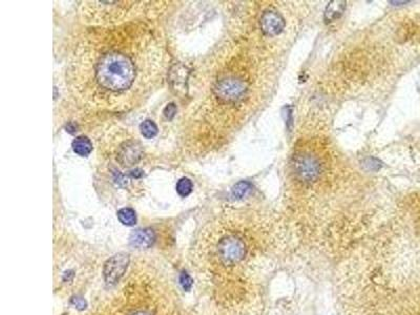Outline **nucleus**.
Instances as JSON below:
<instances>
[{
  "label": "nucleus",
  "instance_id": "f257e3e1",
  "mask_svg": "<svg viewBox=\"0 0 420 315\" xmlns=\"http://www.w3.org/2000/svg\"><path fill=\"white\" fill-rule=\"evenodd\" d=\"M169 60L164 35L152 20L90 27L70 54L66 85L81 109L128 111L163 85Z\"/></svg>",
  "mask_w": 420,
  "mask_h": 315
},
{
  "label": "nucleus",
  "instance_id": "f03ea898",
  "mask_svg": "<svg viewBox=\"0 0 420 315\" xmlns=\"http://www.w3.org/2000/svg\"><path fill=\"white\" fill-rule=\"evenodd\" d=\"M234 47L221 51L193 75L194 100L182 130L183 148L189 154L206 153L222 140L250 95L249 66Z\"/></svg>",
  "mask_w": 420,
  "mask_h": 315
},
{
  "label": "nucleus",
  "instance_id": "7ed1b4c3",
  "mask_svg": "<svg viewBox=\"0 0 420 315\" xmlns=\"http://www.w3.org/2000/svg\"><path fill=\"white\" fill-rule=\"evenodd\" d=\"M166 2H82L80 17L90 27H113L137 20H153L167 7Z\"/></svg>",
  "mask_w": 420,
  "mask_h": 315
},
{
  "label": "nucleus",
  "instance_id": "20e7f679",
  "mask_svg": "<svg viewBox=\"0 0 420 315\" xmlns=\"http://www.w3.org/2000/svg\"><path fill=\"white\" fill-rule=\"evenodd\" d=\"M292 167L299 181L311 183L322 175L324 169L323 158L310 147H301L292 158Z\"/></svg>",
  "mask_w": 420,
  "mask_h": 315
},
{
  "label": "nucleus",
  "instance_id": "39448f33",
  "mask_svg": "<svg viewBox=\"0 0 420 315\" xmlns=\"http://www.w3.org/2000/svg\"><path fill=\"white\" fill-rule=\"evenodd\" d=\"M217 251L225 264H236L246 254V244L236 234H226L219 240Z\"/></svg>",
  "mask_w": 420,
  "mask_h": 315
},
{
  "label": "nucleus",
  "instance_id": "423d86ee",
  "mask_svg": "<svg viewBox=\"0 0 420 315\" xmlns=\"http://www.w3.org/2000/svg\"><path fill=\"white\" fill-rule=\"evenodd\" d=\"M129 264V257L125 253H119L109 258L103 266V278L107 285H116L126 272Z\"/></svg>",
  "mask_w": 420,
  "mask_h": 315
},
{
  "label": "nucleus",
  "instance_id": "0eeeda50",
  "mask_svg": "<svg viewBox=\"0 0 420 315\" xmlns=\"http://www.w3.org/2000/svg\"><path fill=\"white\" fill-rule=\"evenodd\" d=\"M143 155L141 146L136 141H127L120 145V148L117 153V159L126 167L136 165L140 162Z\"/></svg>",
  "mask_w": 420,
  "mask_h": 315
},
{
  "label": "nucleus",
  "instance_id": "6e6552de",
  "mask_svg": "<svg viewBox=\"0 0 420 315\" xmlns=\"http://www.w3.org/2000/svg\"><path fill=\"white\" fill-rule=\"evenodd\" d=\"M261 29L264 34L268 36L278 35L285 27V21L282 16L274 11H266L261 17Z\"/></svg>",
  "mask_w": 420,
  "mask_h": 315
},
{
  "label": "nucleus",
  "instance_id": "1a4fd4ad",
  "mask_svg": "<svg viewBox=\"0 0 420 315\" xmlns=\"http://www.w3.org/2000/svg\"><path fill=\"white\" fill-rule=\"evenodd\" d=\"M156 241V233L149 228L138 229L131 233L129 238V243L132 247L138 249H146L152 246Z\"/></svg>",
  "mask_w": 420,
  "mask_h": 315
},
{
  "label": "nucleus",
  "instance_id": "9d476101",
  "mask_svg": "<svg viewBox=\"0 0 420 315\" xmlns=\"http://www.w3.org/2000/svg\"><path fill=\"white\" fill-rule=\"evenodd\" d=\"M73 150L80 156H87L90 155L93 151V143L92 141L85 136L77 137L72 143Z\"/></svg>",
  "mask_w": 420,
  "mask_h": 315
},
{
  "label": "nucleus",
  "instance_id": "9b49d317",
  "mask_svg": "<svg viewBox=\"0 0 420 315\" xmlns=\"http://www.w3.org/2000/svg\"><path fill=\"white\" fill-rule=\"evenodd\" d=\"M346 8V3L344 2H333L328 5L326 12H325V18L327 21H333L337 19L344 12Z\"/></svg>",
  "mask_w": 420,
  "mask_h": 315
},
{
  "label": "nucleus",
  "instance_id": "f8f14e48",
  "mask_svg": "<svg viewBox=\"0 0 420 315\" xmlns=\"http://www.w3.org/2000/svg\"><path fill=\"white\" fill-rule=\"evenodd\" d=\"M118 219L119 221L125 225V226H134L137 223V214L134 209H131L129 207L122 208L118 211Z\"/></svg>",
  "mask_w": 420,
  "mask_h": 315
},
{
  "label": "nucleus",
  "instance_id": "ddd939ff",
  "mask_svg": "<svg viewBox=\"0 0 420 315\" xmlns=\"http://www.w3.org/2000/svg\"><path fill=\"white\" fill-rule=\"evenodd\" d=\"M140 130L143 134V137H145L146 139H152L158 134L159 128L152 120L146 119L140 124Z\"/></svg>",
  "mask_w": 420,
  "mask_h": 315
},
{
  "label": "nucleus",
  "instance_id": "4468645a",
  "mask_svg": "<svg viewBox=\"0 0 420 315\" xmlns=\"http://www.w3.org/2000/svg\"><path fill=\"white\" fill-rule=\"evenodd\" d=\"M192 188H193L192 182L190 181L188 178L180 179L178 181V183H176V186H175L176 192H178L179 195H181L183 198L189 195L191 193V191H192Z\"/></svg>",
  "mask_w": 420,
  "mask_h": 315
},
{
  "label": "nucleus",
  "instance_id": "2eb2a0df",
  "mask_svg": "<svg viewBox=\"0 0 420 315\" xmlns=\"http://www.w3.org/2000/svg\"><path fill=\"white\" fill-rule=\"evenodd\" d=\"M250 188H251V186H250V184L248 182H245V181L238 182L232 188V195L235 199H242L243 196H245L247 194V192L250 190Z\"/></svg>",
  "mask_w": 420,
  "mask_h": 315
},
{
  "label": "nucleus",
  "instance_id": "dca6fc26",
  "mask_svg": "<svg viewBox=\"0 0 420 315\" xmlns=\"http://www.w3.org/2000/svg\"><path fill=\"white\" fill-rule=\"evenodd\" d=\"M163 114H164V116H165L168 120H171V119L175 116V114H176V106H175V104H174V103H169V104H167L166 107H165L164 110H163Z\"/></svg>",
  "mask_w": 420,
  "mask_h": 315
},
{
  "label": "nucleus",
  "instance_id": "f3484780",
  "mask_svg": "<svg viewBox=\"0 0 420 315\" xmlns=\"http://www.w3.org/2000/svg\"><path fill=\"white\" fill-rule=\"evenodd\" d=\"M180 283H181V286L183 287V289L186 290V291L189 290L191 288V286H192V280L186 272H182V274L180 277Z\"/></svg>",
  "mask_w": 420,
  "mask_h": 315
},
{
  "label": "nucleus",
  "instance_id": "a211bd4d",
  "mask_svg": "<svg viewBox=\"0 0 420 315\" xmlns=\"http://www.w3.org/2000/svg\"><path fill=\"white\" fill-rule=\"evenodd\" d=\"M71 303H72V305L75 307V308H77L78 310H84L85 308H86V302H85V300H83L82 298H79V297H75V298H73L72 299V301H71Z\"/></svg>",
  "mask_w": 420,
  "mask_h": 315
},
{
  "label": "nucleus",
  "instance_id": "6ab92c4d",
  "mask_svg": "<svg viewBox=\"0 0 420 315\" xmlns=\"http://www.w3.org/2000/svg\"><path fill=\"white\" fill-rule=\"evenodd\" d=\"M73 277H74L73 271H66V272L64 273V275H63V281H64V282L71 281V280L73 279Z\"/></svg>",
  "mask_w": 420,
  "mask_h": 315
},
{
  "label": "nucleus",
  "instance_id": "aec40b11",
  "mask_svg": "<svg viewBox=\"0 0 420 315\" xmlns=\"http://www.w3.org/2000/svg\"><path fill=\"white\" fill-rule=\"evenodd\" d=\"M131 315H149V314H147V313H145V312H136V313L131 314Z\"/></svg>",
  "mask_w": 420,
  "mask_h": 315
}]
</instances>
